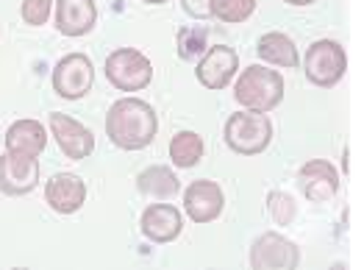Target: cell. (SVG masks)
Here are the masks:
<instances>
[{"label": "cell", "instance_id": "cell-6", "mask_svg": "<svg viewBox=\"0 0 364 270\" xmlns=\"http://www.w3.org/2000/svg\"><path fill=\"white\" fill-rule=\"evenodd\" d=\"M301 265V248L278 232H267L250 245L253 270H295Z\"/></svg>", "mask_w": 364, "mask_h": 270}, {"label": "cell", "instance_id": "cell-1", "mask_svg": "<svg viewBox=\"0 0 364 270\" xmlns=\"http://www.w3.org/2000/svg\"><path fill=\"white\" fill-rule=\"evenodd\" d=\"M106 134L117 148L142 150L159 134V115L139 98H120L106 115Z\"/></svg>", "mask_w": 364, "mask_h": 270}, {"label": "cell", "instance_id": "cell-24", "mask_svg": "<svg viewBox=\"0 0 364 270\" xmlns=\"http://www.w3.org/2000/svg\"><path fill=\"white\" fill-rule=\"evenodd\" d=\"M181 6L192 20H212V0H181Z\"/></svg>", "mask_w": 364, "mask_h": 270}, {"label": "cell", "instance_id": "cell-9", "mask_svg": "<svg viewBox=\"0 0 364 270\" xmlns=\"http://www.w3.org/2000/svg\"><path fill=\"white\" fill-rule=\"evenodd\" d=\"M223 207H225V195L217 181L198 179L183 189V212L192 223H212L223 214Z\"/></svg>", "mask_w": 364, "mask_h": 270}, {"label": "cell", "instance_id": "cell-21", "mask_svg": "<svg viewBox=\"0 0 364 270\" xmlns=\"http://www.w3.org/2000/svg\"><path fill=\"white\" fill-rule=\"evenodd\" d=\"M256 11V0H212V17L225 26L245 23Z\"/></svg>", "mask_w": 364, "mask_h": 270}, {"label": "cell", "instance_id": "cell-5", "mask_svg": "<svg viewBox=\"0 0 364 270\" xmlns=\"http://www.w3.org/2000/svg\"><path fill=\"white\" fill-rule=\"evenodd\" d=\"M304 70L314 87H334L348 70V53L334 39H317L306 51Z\"/></svg>", "mask_w": 364, "mask_h": 270}, {"label": "cell", "instance_id": "cell-17", "mask_svg": "<svg viewBox=\"0 0 364 270\" xmlns=\"http://www.w3.org/2000/svg\"><path fill=\"white\" fill-rule=\"evenodd\" d=\"M136 189L148 198H156V201H167L173 195H178L181 184H178V176L173 167L167 165H151L145 167L139 176H136Z\"/></svg>", "mask_w": 364, "mask_h": 270}, {"label": "cell", "instance_id": "cell-23", "mask_svg": "<svg viewBox=\"0 0 364 270\" xmlns=\"http://www.w3.org/2000/svg\"><path fill=\"white\" fill-rule=\"evenodd\" d=\"M50 11H53V0H23V9H20L26 26H33V28L45 26Z\"/></svg>", "mask_w": 364, "mask_h": 270}, {"label": "cell", "instance_id": "cell-13", "mask_svg": "<svg viewBox=\"0 0 364 270\" xmlns=\"http://www.w3.org/2000/svg\"><path fill=\"white\" fill-rule=\"evenodd\" d=\"M139 229L151 242L164 245V242H173L181 237L183 217L181 212L170 207V204H151L139 217Z\"/></svg>", "mask_w": 364, "mask_h": 270}, {"label": "cell", "instance_id": "cell-3", "mask_svg": "<svg viewBox=\"0 0 364 270\" xmlns=\"http://www.w3.org/2000/svg\"><path fill=\"white\" fill-rule=\"evenodd\" d=\"M225 145L234 150V153H242V156H256L262 150L270 148V140H273V123L264 112H234L228 120H225Z\"/></svg>", "mask_w": 364, "mask_h": 270}, {"label": "cell", "instance_id": "cell-14", "mask_svg": "<svg viewBox=\"0 0 364 270\" xmlns=\"http://www.w3.org/2000/svg\"><path fill=\"white\" fill-rule=\"evenodd\" d=\"M45 201L59 214H73L87 201V184L75 173H56L45 187Z\"/></svg>", "mask_w": 364, "mask_h": 270}, {"label": "cell", "instance_id": "cell-22", "mask_svg": "<svg viewBox=\"0 0 364 270\" xmlns=\"http://www.w3.org/2000/svg\"><path fill=\"white\" fill-rule=\"evenodd\" d=\"M267 212H270V217H273L278 226H287V223H292V220H295L298 207H295V198H292L289 192H284V189H273V192L267 195Z\"/></svg>", "mask_w": 364, "mask_h": 270}, {"label": "cell", "instance_id": "cell-16", "mask_svg": "<svg viewBox=\"0 0 364 270\" xmlns=\"http://www.w3.org/2000/svg\"><path fill=\"white\" fill-rule=\"evenodd\" d=\"M48 148V131L39 120H17L6 131V150L17 156H39Z\"/></svg>", "mask_w": 364, "mask_h": 270}, {"label": "cell", "instance_id": "cell-8", "mask_svg": "<svg viewBox=\"0 0 364 270\" xmlns=\"http://www.w3.org/2000/svg\"><path fill=\"white\" fill-rule=\"evenodd\" d=\"M48 125H50V134H53L56 145H59L67 159L81 162L95 150V134L81 120H75L70 115H61V112H53L48 118Z\"/></svg>", "mask_w": 364, "mask_h": 270}, {"label": "cell", "instance_id": "cell-25", "mask_svg": "<svg viewBox=\"0 0 364 270\" xmlns=\"http://www.w3.org/2000/svg\"><path fill=\"white\" fill-rule=\"evenodd\" d=\"M284 3H289V6H311V3H317V0H284Z\"/></svg>", "mask_w": 364, "mask_h": 270}, {"label": "cell", "instance_id": "cell-11", "mask_svg": "<svg viewBox=\"0 0 364 270\" xmlns=\"http://www.w3.org/2000/svg\"><path fill=\"white\" fill-rule=\"evenodd\" d=\"M39 184V162L33 156L9 153L0 156V192L3 195H28Z\"/></svg>", "mask_w": 364, "mask_h": 270}, {"label": "cell", "instance_id": "cell-20", "mask_svg": "<svg viewBox=\"0 0 364 270\" xmlns=\"http://www.w3.org/2000/svg\"><path fill=\"white\" fill-rule=\"evenodd\" d=\"M206 39H209V28L206 26H192V28L178 31V56L183 61H198L209 48H206Z\"/></svg>", "mask_w": 364, "mask_h": 270}, {"label": "cell", "instance_id": "cell-4", "mask_svg": "<svg viewBox=\"0 0 364 270\" xmlns=\"http://www.w3.org/2000/svg\"><path fill=\"white\" fill-rule=\"evenodd\" d=\"M106 78L114 90L139 92L153 81V64L136 48H117L106 56Z\"/></svg>", "mask_w": 364, "mask_h": 270}, {"label": "cell", "instance_id": "cell-7", "mask_svg": "<svg viewBox=\"0 0 364 270\" xmlns=\"http://www.w3.org/2000/svg\"><path fill=\"white\" fill-rule=\"evenodd\" d=\"M53 92L64 98V100H78L92 90L95 84V67L87 53H70L59 59V64L53 67Z\"/></svg>", "mask_w": 364, "mask_h": 270}, {"label": "cell", "instance_id": "cell-10", "mask_svg": "<svg viewBox=\"0 0 364 270\" xmlns=\"http://www.w3.org/2000/svg\"><path fill=\"white\" fill-rule=\"evenodd\" d=\"M237 70H240V56H237V51L234 48H228V45H214L209 48L200 61H198V70H195V76H198V81L206 87V90H225L228 84H231V78L237 76Z\"/></svg>", "mask_w": 364, "mask_h": 270}, {"label": "cell", "instance_id": "cell-2", "mask_svg": "<svg viewBox=\"0 0 364 270\" xmlns=\"http://www.w3.org/2000/svg\"><path fill=\"white\" fill-rule=\"evenodd\" d=\"M234 98L247 112L270 115L275 106L284 100V78H281L278 70H270L264 64H250L237 78Z\"/></svg>", "mask_w": 364, "mask_h": 270}, {"label": "cell", "instance_id": "cell-15", "mask_svg": "<svg viewBox=\"0 0 364 270\" xmlns=\"http://www.w3.org/2000/svg\"><path fill=\"white\" fill-rule=\"evenodd\" d=\"M97 23V6L92 0H56V28L64 36H84Z\"/></svg>", "mask_w": 364, "mask_h": 270}, {"label": "cell", "instance_id": "cell-26", "mask_svg": "<svg viewBox=\"0 0 364 270\" xmlns=\"http://www.w3.org/2000/svg\"><path fill=\"white\" fill-rule=\"evenodd\" d=\"M142 3H151V6H164V3H170V0H142Z\"/></svg>", "mask_w": 364, "mask_h": 270}, {"label": "cell", "instance_id": "cell-19", "mask_svg": "<svg viewBox=\"0 0 364 270\" xmlns=\"http://www.w3.org/2000/svg\"><path fill=\"white\" fill-rule=\"evenodd\" d=\"M206 153V142L198 131H178L173 140H170V159L176 167L189 170L195 167Z\"/></svg>", "mask_w": 364, "mask_h": 270}, {"label": "cell", "instance_id": "cell-12", "mask_svg": "<svg viewBox=\"0 0 364 270\" xmlns=\"http://www.w3.org/2000/svg\"><path fill=\"white\" fill-rule=\"evenodd\" d=\"M298 181L304 187L306 198L314 204H328L339 192V173L331 162L326 159H311L298 170Z\"/></svg>", "mask_w": 364, "mask_h": 270}, {"label": "cell", "instance_id": "cell-18", "mask_svg": "<svg viewBox=\"0 0 364 270\" xmlns=\"http://www.w3.org/2000/svg\"><path fill=\"white\" fill-rule=\"evenodd\" d=\"M256 53H259V59L264 61V64H275V67H287V70H295L298 67V48H295V42L287 36V33H281V31H270V33H264L262 39H259V45H256Z\"/></svg>", "mask_w": 364, "mask_h": 270}]
</instances>
